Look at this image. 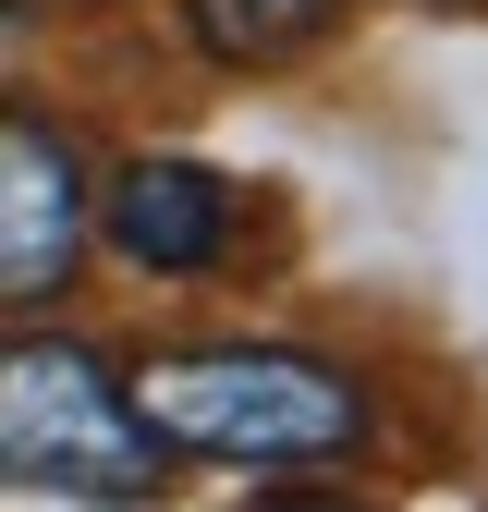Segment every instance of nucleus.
<instances>
[{
  "label": "nucleus",
  "mask_w": 488,
  "mask_h": 512,
  "mask_svg": "<svg viewBox=\"0 0 488 512\" xmlns=\"http://www.w3.org/2000/svg\"><path fill=\"white\" fill-rule=\"evenodd\" d=\"M135 415L159 427V452H208V464H342L366 439V378L293 342H208V354H159L135 378Z\"/></svg>",
  "instance_id": "f257e3e1"
},
{
  "label": "nucleus",
  "mask_w": 488,
  "mask_h": 512,
  "mask_svg": "<svg viewBox=\"0 0 488 512\" xmlns=\"http://www.w3.org/2000/svg\"><path fill=\"white\" fill-rule=\"evenodd\" d=\"M159 427L110 378V354L25 330L0 342V488L13 500H159Z\"/></svg>",
  "instance_id": "f03ea898"
},
{
  "label": "nucleus",
  "mask_w": 488,
  "mask_h": 512,
  "mask_svg": "<svg viewBox=\"0 0 488 512\" xmlns=\"http://www.w3.org/2000/svg\"><path fill=\"white\" fill-rule=\"evenodd\" d=\"M86 220H98V196H86V147L61 135L49 110H0V317L74 293Z\"/></svg>",
  "instance_id": "7ed1b4c3"
},
{
  "label": "nucleus",
  "mask_w": 488,
  "mask_h": 512,
  "mask_svg": "<svg viewBox=\"0 0 488 512\" xmlns=\"http://www.w3.org/2000/svg\"><path fill=\"white\" fill-rule=\"evenodd\" d=\"M98 220H110V244L135 256V269L196 281V269L232 256V183L196 171V159H135V171H110V208Z\"/></svg>",
  "instance_id": "20e7f679"
},
{
  "label": "nucleus",
  "mask_w": 488,
  "mask_h": 512,
  "mask_svg": "<svg viewBox=\"0 0 488 512\" xmlns=\"http://www.w3.org/2000/svg\"><path fill=\"white\" fill-rule=\"evenodd\" d=\"M183 25H196V49L232 61V74H281V61H305L342 25V0H183Z\"/></svg>",
  "instance_id": "39448f33"
}]
</instances>
